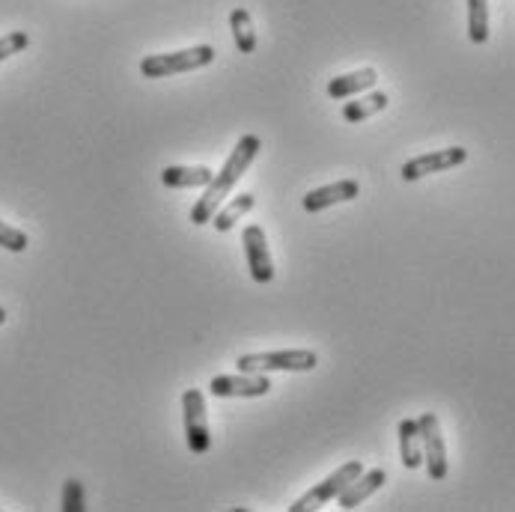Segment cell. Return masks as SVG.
Returning a JSON list of instances; mask_svg holds the SVG:
<instances>
[{"label": "cell", "instance_id": "6da1fadb", "mask_svg": "<svg viewBox=\"0 0 515 512\" xmlns=\"http://www.w3.org/2000/svg\"><path fill=\"white\" fill-rule=\"evenodd\" d=\"M259 149H262V140H259L257 134H245V137L236 143V149L230 152V158L224 161V167H221V170L212 176V182L206 185V194H203V197L194 203V209H191V221H194L197 227L212 224L215 212H218L221 203L230 197V191L239 185V179L248 173V167L254 164Z\"/></svg>", "mask_w": 515, "mask_h": 512}, {"label": "cell", "instance_id": "7a4b0ae2", "mask_svg": "<svg viewBox=\"0 0 515 512\" xmlns=\"http://www.w3.org/2000/svg\"><path fill=\"white\" fill-rule=\"evenodd\" d=\"M212 60H215L212 45H197V48L170 51V54H149V57L140 60V75L143 78H170V75H179V72L203 69Z\"/></svg>", "mask_w": 515, "mask_h": 512}, {"label": "cell", "instance_id": "3957f363", "mask_svg": "<svg viewBox=\"0 0 515 512\" xmlns=\"http://www.w3.org/2000/svg\"><path fill=\"white\" fill-rule=\"evenodd\" d=\"M319 355L310 349H289V352H257L242 355L236 361L239 373H310L316 370Z\"/></svg>", "mask_w": 515, "mask_h": 512}, {"label": "cell", "instance_id": "277c9868", "mask_svg": "<svg viewBox=\"0 0 515 512\" xmlns=\"http://www.w3.org/2000/svg\"><path fill=\"white\" fill-rule=\"evenodd\" d=\"M182 420H185V441L188 450L194 456L209 453L212 447V435H209V408H206V396L200 387H188L182 393Z\"/></svg>", "mask_w": 515, "mask_h": 512}, {"label": "cell", "instance_id": "5b68a950", "mask_svg": "<svg viewBox=\"0 0 515 512\" xmlns=\"http://www.w3.org/2000/svg\"><path fill=\"white\" fill-rule=\"evenodd\" d=\"M364 471V465L358 462V459H352V462H346V465H340L331 477H325L319 486H313L307 495H301L292 507H289V512H310V510H322L328 501H334V498H340V492L358 477Z\"/></svg>", "mask_w": 515, "mask_h": 512}, {"label": "cell", "instance_id": "8992f818", "mask_svg": "<svg viewBox=\"0 0 515 512\" xmlns=\"http://www.w3.org/2000/svg\"><path fill=\"white\" fill-rule=\"evenodd\" d=\"M417 426H420V441H423V465H426V474L429 480L441 483L447 477V444H444V432H441V423L432 411H423L417 417Z\"/></svg>", "mask_w": 515, "mask_h": 512}, {"label": "cell", "instance_id": "52a82bcc", "mask_svg": "<svg viewBox=\"0 0 515 512\" xmlns=\"http://www.w3.org/2000/svg\"><path fill=\"white\" fill-rule=\"evenodd\" d=\"M468 161V149L465 146H450V149H435V152H426V155H417L411 161L402 164V179L405 182H417L423 176H432V173H444V170H453L459 164Z\"/></svg>", "mask_w": 515, "mask_h": 512}, {"label": "cell", "instance_id": "ba28073f", "mask_svg": "<svg viewBox=\"0 0 515 512\" xmlns=\"http://www.w3.org/2000/svg\"><path fill=\"white\" fill-rule=\"evenodd\" d=\"M271 390V379L268 373H239V376H215L209 382V393L212 396H242V399H254V396H265Z\"/></svg>", "mask_w": 515, "mask_h": 512}, {"label": "cell", "instance_id": "9c48e42d", "mask_svg": "<svg viewBox=\"0 0 515 512\" xmlns=\"http://www.w3.org/2000/svg\"><path fill=\"white\" fill-rule=\"evenodd\" d=\"M242 245H245V256H248V271L257 283H271L274 280V259L268 254V242L265 233L257 224H248L242 233Z\"/></svg>", "mask_w": 515, "mask_h": 512}, {"label": "cell", "instance_id": "30bf717a", "mask_svg": "<svg viewBox=\"0 0 515 512\" xmlns=\"http://www.w3.org/2000/svg\"><path fill=\"white\" fill-rule=\"evenodd\" d=\"M358 194H361V185H358L355 179H340V182L313 188V191L301 200V206H304V212L313 215V212L331 209V206H337V203H349V200H355Z\"/></svg>", "mask_w": 515, "mask_h": 512}, {"label": "cell", "instance_id": "8fae6325", "mask_svg": "<svg viewBox=\"0 0 515 512\" xmlns=\"http://www.w3.org/2000/svg\"><path fill=\"white\" fill-rule=\"evenodd\" d=\"M387 483V471L382 468H373V471H361L343 492H340V510H355V507H361L370 495H376L382 486Z\"/></svg>", "mask_w": 515, "mask_h": 512}, {"label": "cell", "instance_id": "7c38bea8", "mask_svg": "<svg viewBox=\"0 0 515 512\" xmlns=\"http://www.w3.org/2000/svg\"><path fill=\"white\" fill-rule=\"evenodd\" d=\"M376 81H379L376 69L349 72V75H340V78H331L328 81V96L331 99H352V96H361V93L373 90Z\"/></svg>", "mask_w": 515, "mask_h": 512}, {"label": "cell", "instance_id": "4fadbf2b", "mask_svg": "<svg viewBox=\"0 0 515 512\" xmlns=\"http://www.w3.org/2000/svg\"><path fill=\"white\" fill-rule=\"evenodd\" d=\"M399 459L408 471H417L423 465V441H420V426L417 420L405 417L399 423Z\"/></svg>", "mask_w": 515, "mask_h": 512}, {"label": "cell", "instance_id": "5bb4252c", "mask_svg": "<svg viewBox=\"0 0 515 512\" xmlns=\"http://www.w3.org/2000/svg\"><path fill=\"white\" fill-rule=\"evenodd\" d=\"M212 176H215V170H209V167H164L161 170V182L167 185V188H179V191H185V188H206L209 182H212Z\"/></svg>", "mask_w": 515, "mask_h": 512}, {"label": "cell", "instance_id": "9a60e30c", "mask_svg": "<svg viewBox=\"0 0 515 512\" xmlns=\"http://www.w3.org/2000/svg\"><path fill=\"white\" fill-rule=\"evenodd\" d=\"M254 206H257V197H254V194H239V197H230V203H221V209L215 212V218H212V227H215L218 233H230V230L236 227V221H239L242 215H248Z\"/></svg>", "mask_w": 515, "mask_h": 512}, {"label": "cell", "instance_id": "2e32d148", "mask_svg": "<svg viewBox=\"0 0 515 512\" xmlns=\"http://www.w3.org/2000/svg\"><path fill=\"white\" fill-rule=\"evenodd\" d=\"M387 93H367V96H361V99H355V102H346L343 105V120L346 123H364V120H370V117H376V114H382L387 108Z\"/></svg>", "mask_w": 515, "mask_h": 512}, {"label": "cell", "instance_id": "e0dca14e", "mask_svg": "<svg viewBox=\"0 0 515 512\" xmlns=\"http://www.w3.org/2000/svg\"><path fill=\"white\" fill-rule=\"evenodd\" d=\"M230 30H233V39H236V48L242 54H254L257 51V30H254V18L248 9H233L230 15Z\"/></svg>", "mask_w": 515, "mask_h": 512}, {"label": "cell", "instance_id": "ac0fdd59", "mask_svg": "<svg viewBox=\"0 0 515 512\" xmlns=\"http://www.w3.org/2000/svg\"><path fill=\"white\" fill-rule=\"evenodd\" d=\"M468 39L474 45L489 42V0H468Z\"/></svg>", "mask_w": 515, "mask_h": 512}, {"label": "cell", "instance_id": "d6986e66", "mask_svg": "<svg viewBox=\"0 0 515 512\" xmlns=\"http://www.w3.org/2000/svg\"><path fill=\"white\" fill-rule=\"evenodd\" d=\"M27 245H30V239H27L24 230H15V227H9L6 221H0V248H3V251L21 254V251H27Z\"/></svg>", "mask_w": 515, "mask_h": 512}, {"label": "cell", "instance_id": "ffe728a7", "mask_svg": "<svg viewBox=\"0 0 515 512\" xmlns=\"http://www.w3.org/2000/svg\"><path fill=\"white\" fill-rule=\"evenodd\" d=\"M27 45H30V36L24 30H12V33L0 36V63L9 60L12 54H21Z\"/></svg>", "mask_w": 515, "mask_h": 512}, {"label": "cell", "instance_id": "44dd1931", "mask_svg": "<svg viewBox=\"0 0 515 512\" xmlns=\"http://www.w3.org/2000/svg\"><path fill=\"white\" fill-rule=\"evenodd\" d=\"M84 486L81 480H66L63 486V512H84Z\"/></svg>", "mask_w": 515, "mask_h": 512}, {"label": "cell", "instance_id": "7402d4cb", "mask_svg": "<svg viewBox=\"0 0 515 512\" xmlns=\"http://www.w3.org/2000/svg\"><path fill=\"white\" fill-rule=\"evenodd\" d=\"M3 322H6V310L0 307V325H3Z\"/></svg>", "mask_w": 515, "mask_h": 512}]
</instances>
